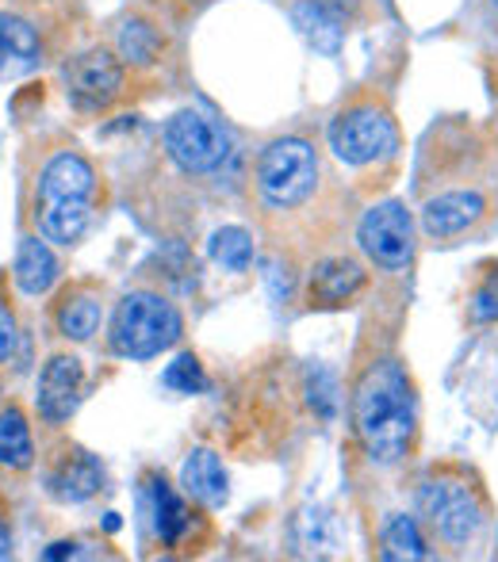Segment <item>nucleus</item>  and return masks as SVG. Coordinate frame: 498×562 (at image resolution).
Here are the masks:
<instances>
[{"label": "nucleus", "mask_w": 498, "mask_h": 562, "mask_svg": "<svg viewBox=\"0 0 498 562\" xmlns=\"http://www.w3.org/2000/svg\"><path fill=\"white\" fill-rule=\"evenodd\" d=\"M379 543H384V551H379V555L391 559V562L430 559L422 532H418L414 517H407V513H391V517L384 520V532H379Z\"/></svg>", "instance_id": "nucleus-18"}, {"label": "nucleus", "mask_w": 498, "mask_h": 562, "mask_svg": "<svg viewBox=\"0 0 498 562\" xmlns=\"http://www.w3.org/2000/svg\"><path fill=\"white\" fill-rule=\"evenodd\" d=\"M62 77H66L69 100H74L77 108H85V112H100V108H108L123 89V69L108 50L77 54V58L66 61Z\"/></svg>", "instance_id": "nucleus-9"}, {"label": "nucleus", "mask_w": 498, "mask_h": 562, "mask_svg": "<svg viewBox=\"0 0 498 562\" xmlns=\"http://www.w3.org/2000/svg\"><path fill=\"white\" fill-rule=\"evenodd\" d=\"M319 184V157L303 138H276L257 161V188L276 207H299Z\"/></svg>", "instance_id": "nucleus-5"}, {"label": "nucleus", "mask_w": 498, "mask_h": 562, "mask_svg": "<svg viewBox=\"0 0 498 562\" xmlns=\"http://www.w3.org/2000/svg\"><path fill=\"white\" fill-rule=\"evenodd\" d=\"M74 559L77 555V543H54V548L51 551H46V559Z\"/></svg>", "instance_id": "nucleus-30"}, {"label": "nucleus", "mask_w": 498, "mask_h": 562, "mask_svg": "<svg viewBox=\"0 0 498 562\" xmlns=\"http://www.w3.org/2000/svg\"><path fill=\"white\" fill-rule=\"evenodd\" d=\"M92 195L97 177L92 165L77 154H58L38 177L35 192V223L46 241L74 245L92 223Z\"/></svg>", "instance_id": "nucleus-2"}, {"label": "nucleus", "mask_w": 498, "mask_h": 562, "mask_svg": "<svg viewBox=\"0 0 498 562\" xmlns=\"http://www.w3.org/2000/svg\"><path fill=\"white\" fill-rule=\"evenodd\" d=\"M180 486H185V494H192L200 505H223L226 494H231V479H226V467L223 459L215 456V451L208 448H196L192 456L185 459V467H180Z\"/></svg>", "instance_id": "nucleus-12"}, {"label": "nucleus", "mask_w": 498, "mask_h": 562, "mask_svg": "<svg viewBox=\"0 0 498 562\" xmlns=\"http://www.w3.org/2000/svg\"><path fill=\"white\" fill-rule=\"evenodd\" d=\"M395 146H399V134H395L391 115L379 108H350L330 123V149L337 154V161L353 169L395 154Z\"/></svg>", "instance_id": "nucleus-7"}, {"label": "nucleus", "mask_w": 498, "mask_h": 562, "mask_svg": "<svg viewBox=\"0 0 498 562\" xmlns=\"http://www.w3.org/2000/svg\"><path fill=\"white\" fill-rule=\"evenodd\" d=\"M418 513L438 532V540L453 543V548L476 540L487 520V505L479 486H472L456 471H438L433 479H425L418 486Z\"/></svg>", "instance_id": "nucleus-3"}, {"label": "nucleus", "mask_w": 498, "mask_h": 562, "mask_svg": "<svg viewBox=\"0 0 498 562\" xmlns=\"http://www.w3.org/2000/svg\"><path fill=\"white\" fill-rule=\"evenodd\" d=\"M162 383L169 386V391H177V394H200V391H208V375H203L200 360H196L192 352L177 356V360H173L169 368H165Z\"/></svg>", "instance_id": "nucleus-24"}, {"label": "nucleus", "mask_w": 498, "mask_h": 562, "mask_svg": "<svg viewBox=\"0 0 498 562\" xmlns=\"http://www.w3.org/2000/svg\"><path fill=\"white\" fill-rule=\"evenodd\" d=\"M85 391V368L77 356H54L38 375V414L51 425L69 422Z\"/></svg>", "instance_id": "nucleus-11"}, {"label": "nucleus", "mask_w": 498, "mask_h": 562, "mask_svg": "<svg viewBox=\"0 0 498 562\" xmlns=\"http://www.w3.org/2000/svg\"><path fill=\"white\" fill-rule=\"evenodd\" d=\"M208 252L215 265L226 268V272H246L253 265V237L242 226H223L211 234Z\"/></svg>", "instance_id": "nucleus-21"}, {"label": "nucleus", "mask_w": 498, "mask_h": 562, "mask_svg": "<svg viewBox=\"0 0 498 562\" xmlns=\"http://www.w3.org/2000/svg\"><path fill=\"white\" fill-rule=\"evenodd\" d=\"M162 54V35L146 20H126L120 27V58L131 66H150Z\"/></svg>", "instance_id": "nucleus-22"}, {"label": "nucleus", "mask_w": 498, "mask_h": 562, "mask_svg": "<svg viewBox=\"0 0 498 562\" xmlns=\"http://www.w3.org/2000/svg\"><path fill=\"white\" fill-rule=\"evenodd\" d=\"M468 318L472 322H498V265L487 268V276L479 280V288L472 291Z\"/></svg>", "instance_id": "nucleus-26"}, {"label": "nucleus", "mask_w": 498, "mask_h": 562, "mask_svg": "<svg viewBox=\"0 0 498 562\" xmlns=\"http://www.w3.org/2000/svg\"><path fill=\"white\" fill-rule=\"evenodd\" d=\"M291 23H296L299 35L319 54H327V58H334V54L342 50V20H337L330 8H322L319 0H299V4L291 8Z\"/></svg>", "instance_id": "nucleus-16"}, {"label": "nucleus", "mask_w": 498, "mask_h": 562, "mask_svg": "<svg viewBox=\"0 0 498 562\" xmlns=\"http://www.w3.org/2000/svg\"><path fill=\"white\" fill-rule=\"evenodd\" d=\"M38 61H43V43L31 23L0 12V77H23L38 69Z\"/></svg>", "instance_id": "nucleus-13"}, {"label": "nucleus", "mask_w": 498, "mask_h": 562, "mask_svg": "<svg viewBox=\"0 0 498 562\" xmlns=\"http://www.w3.org/2000/svg\"><path fill=\"white\" fill-rule=\"evenodd\" d=\"M353 429L365 456L379 467H395L410 456L418 437V398L399 360H379L361 375L353 391Z\"/></svg>", "instance_id": "nucleus-1"}, {"label": "nucleus", "mask_w": 498, "mask_h": 562, "mask_svg": "<svg viewBox=\"0 0 498 562\" xmlns=\"http://www.w3.org/2000/svg\"><path fill=\"white\" fill-rule=\"evenodd\" d=\"M15 348V322L8 311H0V360H8Z\"/></svg>", "instance_id": "nucleus-27"}, {"label": "nucleus", "mask_w": 498, "mask_h": 562, "mask_svg": "<svg viewBox=\"0 0 498 562\" xmlns=\"http://www.w3.org/2000/svg\"><path fill=\"white\" fill-rule=\"evenodd\" d=\"M180 340V314L173 303L150 291H131L112 318V348L126 360L162 356Z\"/></svg>", "instance_id": "nucleus-4"}, {"label": "nucleus", "mask_w": 498, "mask_h": 562, "mask_svg": "<svg viewBox=\"0 0 498 562\" xmlns=\"http://www.w3.org/2000/svg\"><path fill=\"white\" fill-rule=\"evenodd\" d=\"M357 241L368 260H376L387 272H399V268H407L410 257H414V218L395 200L376 203V207H368L365 218H361Z\"/></svg>", "instance_id": "nucleus-8"}, {"label": "nucleus", "mask_w": 498, "mask_h": 562, "mask_svg": "<svg viewBox=\"0 0 498 562\" xmlns=\"http://www.w3.org/2000/svg\"><path fill=\"white\" fill-rule=\"evenodd\" d=\"M150 494H154V528L157 536H162V543H180V536L188 532V509L185 502H180L177 494H173V486L165 479H154L150 482Z\"/></svg>", "instance_id": "nucleus-19"}, {"label": "nucleus", "mask_w": 498, "mask_h": 562, "mask_svg": "<svg viewBox=\"0 0 498 562\" xmlns=\"http://www.w3.org/2000/svg\"><path fill=\"white\" fill-rule=\"evenodd\" d=\"M165 149L185 172H215L231 157V138L211 115L185 108L165 123Z\"/></svg>", "instance_id": "nucleus-6"}, {"label": "nucleus", "mask_w": 498, "mask_h": 562, "mask_svg": "<svg viewBox=\"0 0 498 562\" xmlns=\"http://www.w3.org/2000/svg\"><path fill=\"white\" fill-rule=\"evenodd\" d=\"M487 218V200L484 192H472V188H456V192L430 195L422 207V229L438 241L468 234L472 226H479Z\"/></svg>", "instance_id": "nucleus-10"}, {"label": "nucleus", "mask_w": 498, "mask_h": 562, "mask_svg": "<svg viewBox=\"0 0 498 562\" xmlns=\"http://www.w3.org/2000/svg\"><path fill=\"white\" fill-rule=\"evenodd\" d=\"M54 280H58V260H54V252L46 249V241L23 237L20 252H15V283H20V291L43 295V291L54 288Z\"/></svg>", "instance_id": "nucleus-17"}, {"label": "nucleus", "mask_w": 498, "mask_h": 562, "mask_svg": "<svg viewBox=\"0 0 498 562\" xmlns=\"http://www.w3.org/2000/svg\"><path fill=\"white\" fill-rule=\"evenodd\" d=\"M100 482H104V471H100L97 459H92L89 451H69V456L54 467L51 494L77 505V502H89V497L100 490Z\"/></svg>", "instance_id": "nucleus-15"}, {"label": "nucleus", "mask_w": 498, "mask_h": 562, "mask_svg": "<svg viewBox=\"0 0 498 562\" xmlns=\"http://www.w3.org/2000/svg\"><path fill=\"white\" fill-rule=\"evenodd\" d=\"M58 329L74 340H89L100 329V303L92 295L66 299L62 311H58Z\"/></svg>", "instance_id": "nucleus-23"}, {"label": "nucleus", "mask_w": 498, "mask_h": 562, "mask_svg": "<svg viewBox=\"0 0 498 562\" xmlns=\"http://www.w3.org/2000/svg\"><path fill=\"white\" fill-rule=\"evenodd\" d=\"M365 288V268L350 257L322 260L311 276V299L319 306H342Z\"/></svg>", "instance_id": "nucleus-14"}, {"label": "nucleus", "mask_w": 498, "mask_h": 562, "mask_svg": "<svg viewBox=\"0 0 498 562\" xmlns=\"http://www.w3.org/2000/svg\"><path fill=\"white\" fill-rule=\"evenodd\" d=\"M307 402H311V409L322 417V422H330V417L337 414V383L327 368L307 371Z\"/></svg>", "instance_id": "nucleus-25"}, {"label": "nucleus", "mask_w": 498, "mask_h": 562, "mask_svg": "<svg viewBox=\"0 0 498 562\" xmlns=\"http://www.w3.org/2000/svg\"><path fill=\"white\" fill-rule=\"evenodd\" d=\"M31 459H35V445H31L27 422H23L20 409L8 406L0 414V463L23 471V467H31Z\"/></svg>", "instance_id": "nucleus-20"}, {"label": "nucleus", "mask_w": 498, "mask_h": 562, "mask_svg": "<svg viewBox=\"0 0 498 562\" xmlns=\"http://www.w3.org/2000/svg\"><path fill=\"white\" fill-rule=\"evenodd\" d=\"M12 555V532H8V520H4V513H0V559H8Z\"/></svg>", "instance_id": "nucleus-29"}, {"label": "nucleus", "mask_w": 498, "mask_h": 562, "mask_svg": "<svg viewBox=\"0 0 498 562\" xmlns=\"http://www.w3.org/2000/svg\"><path fill=\"white\" fill-rule=\"evenodd\" d=\"M322 8H330V12L337 15V20H345V15H353L361 8V0H319Z\"/></svg>", "instance_id": "nucleus-28"}]
</instances>
